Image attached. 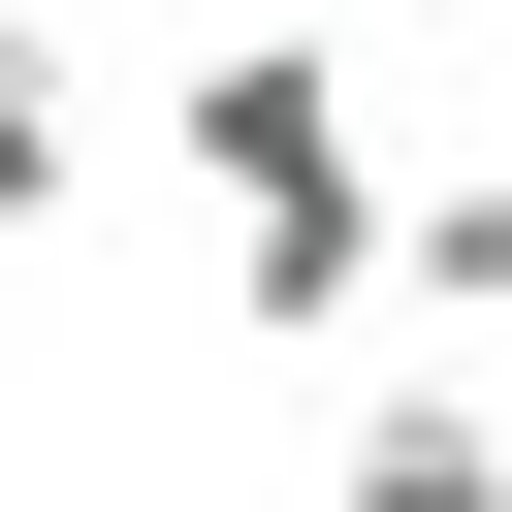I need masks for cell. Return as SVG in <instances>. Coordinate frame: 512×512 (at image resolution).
<instances>
[{
	"label": "cell",
	"instance_id": "2",
	"mask_svg": "<svg viewBox=\"0 0 512 512\" xmlns=\"http://www.w3.org/2000/svg\"><path fill=\"white\" fill-rule=\"evenodd\" d=\"M320 512H512V384H384Z\"/></svg>",
	"mask_w": 512,
	"mask_h": 512
},
{
	"label": "cell",
	"instance_id": "3",
	"mask_svg": "<svg viewBox=\"0 0 512 512\" xmlns=\"http://www.w3.org/2000/svg\"><path fill=\"white\" fill-rule=\"evenodd\" d=\"M64 192H96V64L64 0H0V256H64Z\"/></svg>",
	"mask_w": 512,
	"mask_h": 512
},
{
	"label": "cell",
	"instance_id": "1",
	"mask_svg": "<svg viewBox=\"0 0 512 512\" xmlns=\"http://www.w3.org/2000/svg\"><path fill=\"white\" fill-rule=\"evenodd\" d=\"M160 160L224 192V320H256V352H320V320H352V288L416 256V192L352 160V64H320V32H192Z\"/></svg>",
	"mask_w": 512,
	"mask_h": 512
},
{
	"label": "cell",
	"instance_id": "4",
	"mask_svg": "<svg viewBox=\"0 0 512 512\" xmlns=\"http://www.w3.org/2000/svg\"><path fill=\"white\" fill-rule=\"evenodd\" d=\"M384 288H416V320H448V384H480V352H512V160H448V192H416V256H384Z\"/></svg>",
	"mask_w": 512,
	"mask_h": 512
}]
</instances>
